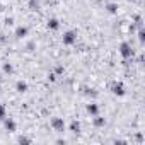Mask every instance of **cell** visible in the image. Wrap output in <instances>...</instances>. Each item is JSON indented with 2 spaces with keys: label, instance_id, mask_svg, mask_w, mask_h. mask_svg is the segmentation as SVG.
Listing matches in <instances>:
<instances>
[{
  "label": "cell",
  "instance_id": "obj_6",
  "mask_svg": "<svg viewBox=\"0 0 145 145\" xmlns=\"http://www.w3.org/2000/svg\"><path fill=\"white\" fill-rule=\"evenodd\" d=\"M87 113H89V114H92V116H96V114L99 113V106H97L96 103H91V104H87Z\"/></svg>",
  "mask_w": 145,
  "mask_h": 145
},
{
  "label": "cell",
  "instance_id": "obj_18",
  "mask_svg": "<svg viewBox=\"0 0 145 145\" xmlns=\"http://www.w3.org/2000/svg\"><path fill=\"white\" fill-rule=\"evenodd\" d=\"M138 39H140V43H143L145 41V31L140 27V31H138Z\"/></svg>",
  "mask_w": 145,
  "mask_h": 145
},
{
  "label": "cell",
  "instance_id": "obj_3",
  "mask_svg": "<svg viewBox=\"0 0 145 145\" xmlns=\"http://www.w3.org/2000/svg\"><path fill=\"white\" fill-rule=\"evenodd\" d=\"M77 41V33L75 31H67L63 34V44H74Z\"/></svg>",
  "mask_w": 145,
  "mask_h": 145
},
{
  "label": "cell",
  "instance_id": "obj_21",
  "mask_svg": "<svg viewBox=\"0 0 145 145\" xmlns=\"http://www.w3.org/2000/svg\"><path fill=\"white\" fill-rule=\"evenodd\" d=\"M135 138H137V142H140V143L143 142V135H142V133H137V135H135Z\"/></svg>",
  "mask_w": 145,
  "mask_h": 145
},
{
  "label": "cell",
  "instance_id": "obj_1",
  "mask_svg": "<svg viewBox=\"0 0 145 145\" xmlns=\"http://www.w3.org/2000/svg\"><path fill=\"white\" fill-rule=\"evenodd\" d=\"M133 48H131V44H128V43H121L120 44V55L123 56V58H131L133 56Z\"/></svg>",
  "mask_w": 145,
  "mask_h": 145
},
{
  "label": "cell",
  "instance_id": "obj_14",
  "mask_svg": "<svg viewBox=\"0 0 145 145\" xmlns=\"http://www.w3.org/2000/svg\"><path fill=\"white\" fill-rule=\"evenodd\" d=\"M106 9H108L109 14H116V12H118V5H116V4H108Z\"/></svg>",
  "mask_w": 145,
  "mask_h": 145
},
{
  "label": "cell",
  "instance_id": "obj_13",
  "mask_svg": "<svg viewBox=\"0 0 145 145\" xmlns=\"http://www.w3.org/2000/svg\"><path fill=\"white\" fill-rule=\"evenodd\" d=\"M84 94L89 96V97H97V91H94V89H87V87H84Z\"/></svg>",
  "mask_w": 145,
  "mask_h": 145
},
{
  "label": "cell",
  "instance_id": "obj_15",
  "mask_svg": "<svg viewBox=\"0 0 145 145\" xmlns=\"http://www.w3.org/2000/svg\"><path fill=\"white\" fill-rule=\"evenodd\" d=\"M4 72H5V74H12V72H14V67H12L10 63H4Z\"/></svg>",
  "mask_w": 145,
  "mask_h": 145
},
{
  "label": "cell",
  "instance_id": "obj_9",
  "mask_svg": "<svg viewBox=\"0 0 145 145\" xmlns=\"http://www.w3.org/2000/svg\"><path fill=\"white\" fill-rule=\"evenodd\" d=\"M16 89H17L19 92H26V91H27V82H24V80H19V82L16 84Z\"/></svg>",
  "mask_w": 145,
  "mask_h": 145
},
{
  "label": "cell",
  "instance_id": "obj_12",
  "mask_svg": "<svg viewBox=\"0 0 145 145\" xmlns=\"http://www.w3.org/2000/svg\"><path fill=\"white\" fill-rule=\"evenodd\" d=\"M39 7H41V5H39L38 0H29V9H31V10H36V12H38Z\"/></svg>",
  "mask_w": 145,
  "mask_h": 145
},
{
  "label": "cell",
  "instance_id": "obj_23",
  "mask_svg": "<svg viewBox=\"0 0 145 145\" xmlns=\"http://www.w3.org/2000/svg\"><path fill=\"white\" fill-rule=\"evenodd\" d=\"M0 10H2V2H0Z\"/></svg>",
  "mask_w": 145,
  "mask_h": 145
},
{
  "label": "cell",
  "instance_id": "obj_16",
  "mask_svg": "<svg viewBox=\"0 0 145 145\" xmlns=\"http://www.w3.org/2000/svg\"><path fill=\"white\" fill-rule=\"evenodd\" d=\"M17 142H19V143H26V145H29V143H31V140H29L27 137H19V138H17Z\"/></svg>",
  "mask_w": 145,
  "mask_h": 145
},
{
  "label": "cell",
  "instance_id": "obj_8",
  "mask_svg": "<svg viewBox=\"0 0 145 145\" xmlns=\"http://www.w3.org/2000/svg\"><path fill=\"white\" fill-rule=\"evenodd\" d=\"M27 34V27H24V26H19L17 29H16V38H24Z\"/></svg>",
  "mask_w": 145,
  "mask_h": 145
},
{
  "label": "cell",
  "instance_id": "obj_17",
  "mask_svg": "<svg viewBox=\"0 0 145 145\" xmlns=\"http://www.w3.org/2000/svg\"><path fill=\"white\" fill-rule=\"evenodd\" d=\"M5 114H7L5 106H4V104H0V120H4V118H5Z\"/></svg>",
  "mask_w": 145,
  "mask_h": 145
},
{
  "label": "cell",
  "instance_id": "obj_4",
  "mask_svg": "<svg viewBox=\"0 0 145 145\" xmlns=\"http://www.w3.org/2000/svg\"><path fill=\"white\" fill-rule=\"evenodd\" d=\"M111 91H113L114 96H123V94H125V86H123L121 82H114V84L111 86Z\"/></svg>",
  "mask_w": 145,
  "mask_h": 145
},
{
  "label": "cell",
  "instance_id": "obj_7",
  "mask_svg": "<svg viewBox=\"0 0 145 145\" xmlns=\"http://www.w3.org/2000/svg\"><path fill=\"white\" fill-rule=\"evenodd\" d=\"M58 27H60V22H58V19H55V17L48 19V29H53V31H56Z\"/></svg>",
  "mask_w": 145,
  "mask_h": 145
},
{
  "label": "cell",
  "instance_id": "obj_24",
  "mask_svg": "<svg viewBox=\"0 0 145 145\" xmlns=\"http://www.w3.org/2000/svg\"><path fill=\"white\" fill-rule=\"evenodd\" d=\"M128 2H131V0H128Z\"/></svg>",
  "mask_w": 145,
  "mask_h": 145
},
{
  "label": "cell",
  "instance_id": "obj_22",
  "mask_svg": "<svg viewBox=\"0 0 145 145\" xmlns=\"http://www.w3.org/2000/svg\"><path fill=\"white\" fill-rule=\"evenodd\" d=\"M0 87H2V79H0Z\"/></svg>",
  "mask_w": 145,
  "mask_h": 145
},
{
  "label": "cell",
  "instance_id": "obj_11",
  "mask_svg": "<svg viewBox=\"0 0 145 145\" xmlns=\"http://www.w3.org/2000/svg\"><path fill=\"white\" fill-rule=\"evenodd\" d=\"M104 125H106V120L96 114V118H94V126H97V128H101V126H104Z\"/></svg>",
  "mask_w": 145,
  "mask_h": 145
},
{
  "label": "cell",
  "instance_id": "obj_19",
  "mask_svg": "<svg viewBox=\"0 0 145 145\" xmlns=\"http://www.w3.org/2000/svg\"><path fill=\"white\" fill-rule=\"evenodd\" d=\"M55 72H56V74H58V75H60V74H63V72H65V68H63V67H61V65H58V67H56V68H55Z\"/></svg>",
  "mask_w": 145,
  "mask_h": 145
},
{
  "label": "cell",
  "instance_id": "obj_5",
  "mask_svg": "<svg viewBox=\"0 0 145 145\" xmlns=\"http://www.w3.org/2000/svg\"><path fill=\"white\" fill-rule=\"evenodd\" d=\"M4 125H5V130H9V131H16V121L14 120H7V118H4Z\"/></svg>",
  "mask_w": 145,
  "mask_h": 145
},
{
  "label": "cell",
  "instance_id": "obj_20",
  "mask_svg": "<svg viewBox=\"0 0 145 145\" xmlns=\"http://www.w3.org/2000/svg\"><path fill=\"white\" fill-rule=\"evenodd\" d=\"M34 46H36V44H34V43H33V41H29V43H27V46H26V48H27V51H33V50H34Z\"/></svg>",
  "mask_w": 145,
  "mask_h": 145
},
{
  "label": "cell",
  "instance_id": "obj_10",
  "mask_svg": "<svg viewBox=\"0 0 145 145\" xmlns=\"http://www.w3.org/2000/svg\"><path fill=\"white\" fill-rule=\"evenodd\" d=\"M70 131H74V133H79V131H80V123L74 120V121L70 123Z\"/></svg>",
  "mask_w": 145,
  "mask_h": 145
},
{
  "label": "cell",
  "instance_id": "obj_2",
  "mask_svg": "<svg viewBox=\"0 0 145 145\" xmlns=\"http://www.w3.org/2000/svg\"><path fill=\"white\" fill-rule=\"evenodd\" d=\"M51 128H53L55 131H58V133H63V130H65V121H63V118H51Z\"/></svg>",
  "mask_w": 145,
  "mask_h": 145
}]
</instances>
